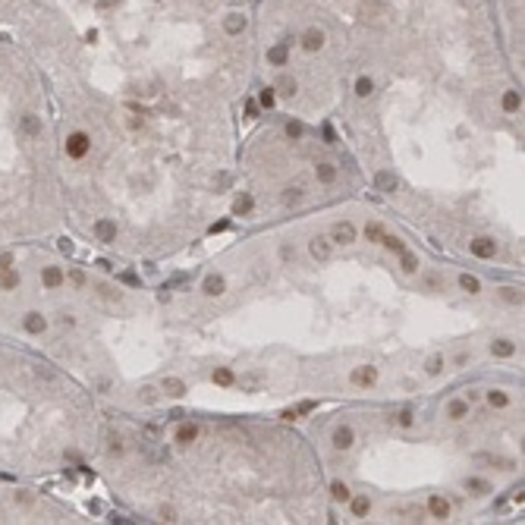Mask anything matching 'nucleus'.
I'll return each instance as SVG.
<instances>
[{"instance_id": "obj_34", "label": "nucleus", "mask_w": 525, "mask_h": 525, "mask_svg": "<svg viewBox=\"0 0 525 525\" xmlns=\"http://www.w3.org/2000/svg\"><path fill=\"white\" fill-rule=\"evenodd\" d=\"M302 195H305V192H302L299 186H296V189L289 186V189L283 192V202H286V205H299V202H302Z\"/></svg>"}, {"instance_id": "obj_24", "label": "nucleus", "mask_w": 525, "mask_h": 525, "mask_svg": "<svg viewBox=\"0 0 525 525\" xmlns=\"http://www.w3.org/2000/svg\"><path fill=\"white\" fill-rule=\"evenodd\" d=\"M519 104H522L519 92H506V95H503V110H506V114H516V110H519Z\"/></svg>"}, {"instance_id": "obj_12", "label": "nucleus", "mask_w": 525, "mask_h": 525, "mask_svg": "<svg viewBox=\"0 0 525 525\" xmlns=\"http://www.w3.org/2000/svg\"><path fill=\"white\" fill-rule=\"evenodd\" d=\"M41 280H44L47 289H57V286L63 283V270H60V267H44V270H41Z\"/></svg>"}, {"instance_id": "obj_10", "label": "nucleus", "mask_w": 525, "mask_h": 525, "mask_svg": "<svg viewBox=\"0 0 525 525\" xmlns=\"http://www.w3.org/2000/svg\"><path fill=\"white\" fill-rule=\"evenodd\" d=\"M267 60L274 63V66H283V63L289 60V41H283V44H277V47H270V50H267Z\"/></svg>"}, {"instance_id": "obj_17", "label": "nucleus", "mask_w": 525, "mask_h": 525, "mask_svg": "<svg viewBox=\"0 0 525 525\" xmlns=\"http://www.w3.org/2000/svg\"><path fill=\"white\" fill-rule=\"evenodd\" d=\"M227 289V283H224V277H217V274H211L208 280H205V296H220Z\"/></svg>"}, {"instance_id": "obj_45", "label": "nucleus", "mask_w": 525, "mask_h": 525, "mask_svg": "<svg viewBox=\"0 0 525 525\" xmlns=\"http://www.w3.org/2000/svg\"><path fill=\"white\" fill-rule=\"evenodd\" d=\"M224 230H230V220H217V224H211V233H224Z\"/></svg>"}, {"instance_id": "obj_9", "label": "nucleus", "mask_w": 525, "mask_h": 525, "mask_svg": "<svg viewBox=\"0 0 525 525\" xmlns=\"http://www.w3.org/2000/svg\"><path fill=\"white\" fill-rule=\"evenodd\" d=\"M428 513H431L434 519H447V516H450V503H447L444 497H437V494H434V497L428 500Z\"/></svg>"}, {"instance_id": "obj_26", "label": "nucleus", "mask_w": 525, "mask_h": 525, "mask_svg": "<svg viewBox=\"0 0 525 525\" xmlns=\"http://www.w3.org/2000/svg\"><path fill=\"white\" fill-rule=\"evenodd\" d=\"M371 500L368 497H352V516H368Z\"/></svg>"}, {"instance_id": "obj_2", "label": "nucleus", "mask_w": 525, "mask_h": 525, "mask_svg": "<svg viewBox=\"0 0 525 525\" xmlns=\"http://www.w3.org/2000/svg\"><path fill=\"white\" fill-rule=\"evenodd\" d=\"M330 239H334V242H340V245H349V242L355 239V227H352L349 220L334 224V230H330Z\"/></svg>"}, {"instance_id": "obj_16", "label": "nucleus", "mask_w": 525, "mask_h": 525, "mask_svg": "<svg viewBox=\"0 0 525 525\" xmlns=\"http://www.w3.org/2000/svg\"><path fill=\"white\" fill-rule=\"evenodd\" d=\"M198 437V425H179V431H176V444H192Z\"/></svg>"}, {"instance_id": "obj_37", "label": "nucleus", "mask_w": 525, "mask_h": 525, "mask_svg": "<svg viewBox=\"0 0 525 525\" xmlns=\"http://www.w3.org/2000/svg\"><path fill=\"white\" fill-rule=\"evenodd\" d=\"M302 132H305V129H302V123H296V120H289V123H286V135H289V139H302Z\"/></svg>"}, {"instance_id": "obj_39", "label": "nucleus", "mask_w": 525, "mask_h": 525, "mask_svg": "<svg viewBox=\"0 0 525 525\" xmlns=\"http://www.w3.org/2000/svg\"><path fill=\"white\" fill-rule=\"evenodd\" d=\"M444 371V358L440 355H431V362H428V374H440Z\"/></svg>"}, {"instance_id": "obj_44", "label": "nucleus", "mask_w": 525, "mask_h": 525, "mask_svg": "<svg viewBox=\"0 0 525 525\" xmlns=\"http://www.w3.org/2000/svg\"><path fill=\"white\" fill-rule=\"evenodd\" d=\"M69 280H72V283H79V286H82V283H85V274H82V270H79V267H72V270H69Z\"/></svg>"}, {"instance_id": "obj_5", "label": "nucleus", "mask_w": 525, "mask_h": 525, "mask_svg": "<svg viewBox=\"0 0 525 525\" xmlns=\"http://www.w3.org/2000/svg\"><path fill=\"white\" fill-rule=\"evenodd\" d=\"M352 440H355V431H352L349 425H340V428L334 431V447H337V450H349Z\"/></svg>"}, {"instance_id": "obj_14", "label": "nucleus", "mask_w": 525, "mask_h": 525, "mask_svg": "<svg viewBox=\"0 0 525 525\" xmlns=\"http://www.w3.org/2000/svg\"><path fill=\"white\" fill-rule=\"evenodd\" d=\"M274 95L293 98V95H296V79H289V76H280V79H277V85H274Z\"/></svg>"}, {"instance_id": "obj_27", "label": "nucleus", "mask_w": 525, "mask_h": 525, "mask_svg": "<svg viewBox=\"0 0 525 525\" xmlns=\"http://www.w3.org/2000/svg\"><path fill=\"white\" fill-rule=\"evenodd\" d=\"M330 497L343 503V500H349L352 494H349V487H346V484H343V481H334V484H330Z\"/></svg>"}, {"instance_id": "obj_22", "label": "nucleus", "mask_w": 525, "mask_h": 525, "mask_svg": "<svg viewBox=\"0 0 525 525\" xmlns=\"http://www.w3.org/2000/svg\"><path fill=\"white\" fill-rule=\"evenodd\" d=\"M465 491H475V494H491V484L484 478H465Z\"/></svg>"}, {"instance_id": "obj_48", "label": "nucleus", "mask_w": 525, "mask_h": 525, "mask_svg": "<svg viewBox=\"0 0 525 525\" xmlns=\"http://www.w3.org/2000/svg\"><path fill=\"white\" fill-rule=\"evenodd\" d=\"M324 142L334 145V129H330V126H324Z\"/></svg>"}, {"instance_id": "obj_33", "label": "nucleus", "mask_w": 525, "mask_h": 525, "mask_svg": "<svg viewBox=\"0 0 525 525\" xmlns=\"http://www.w3.org/2000/svg\"><path fill=\"white\" fill-rule=\"evenodd\" d=\"M459 286L465 289V293H478V289H481V283H478L472 274H462V277H459Z\"/></svg>"}, {"instance_id": "obj_40", "label": "nucleus", "mask_w": 525, "mask_h": 525, "mask_svg": "<svg viewBox=\"0 0 525 525\" xmlns=\"http://www.w3.org/2000/svg\"><path fill=\"white\" fill-rule=\"evenodd\" d=\"M412 422H415V415L409 409H403L400 415H396V425H403V428H412Z\"/></svg>"}, {"instance_id": "obj_35", "label": "nucleus", "mask_w": 525, "mask_h": 525, "mask_svg": "<svg viewBox=\"0 0 525 525\" xmlns=\"http://www.w3.org/2000/svg\"><path fill=\"white\" fill-rule=\"evenodd\" d=\"M214 381L220 384V387H230V384H233V371H230V368H217V371H214Z\"/></svg>"}, {"instance_id": "obj_31", "label": "nucleus", "mask_w": 525, "mask_h": 525, "mask_svg": "<svg viewBox=\"0 0 525 525\" xmlns=\"http://www.w3.org/2000/svg\"><path fill=\"white\" fill-rule=\"evenodd\" d=\"M422 283L428 286V289H444V277H437L434 270H428V274H422Z\"/></svg>"}, {"instance_id": "obj_20", "label": "nucleus", "mask_w": 525, "mask_h": 525, "mask_svg": "<svg viewBox=\"0 0 525 525\" xmlns=\"http://www.w3.org/2000/svg\"><path fill=\"white\" fill-rule=\"evenodd\" d=\"M22 132H25V135H38V132H41V120L35 117V114H25V117H22Z\"/></svg>"}, {"instance_id": "obj_32", "label": "nucleus", "mask_w": 525, "mask_h": 525, "mask_svg": "<svg viewBox=\"0 0 525 525\" xmlns=\"http://www.w3.org/2000/svg\"><path fill=\"white\" fill-rule=\"evenodd\" d=\"M381 236H384V227L381 224H368L365 227V239L368 242H381Z\"/></svg>"}, {"instance_id": "obj_21", "label": "nucleus", "mask_w": 525, "mask_h": 525, "mask_svg": "<svg viewBox=\"0 0 525 525\" xmlns=\"http://www.w3.org/2000/svg\"><path fill=\"white\" fill-rule=\"evenodd\" d=\"M164 390H167V396H183L186 384L179 381V377H164Z\"/></svg>"}, {"instance_id": "obj_36", "label": "nucleus", "mask_w": 525, "mask_h": 525, "mask_svg": "<svg viewBox=\"0 0 525 525\" xmlns=\"http://www.w3.org/2000/svg\"><path fill=\"white\" fill-rule=\"evenodd\" d=\"M403 270H406V274H415V270H419V258L409 255V252H403Z\"/></svg>"}, {"instance_id": "obj_1", "label": "nucleus", "mask_w": 525, "mask_h": 525, "mask_svg": "<svg viewBox=\"0 0 525 525\" xmlns=\"http://www.w3.org/2000/svg\"><path fill=\"white\" fill-rule=\"evenodd\" d=\"M88 148H92V142H88L85 132H72V135L66 139V154H69V157H85Z\"/></svg>"}, {"instance_id": "obj_42", "label": "nucleus", "mask_w": 525, "mask_h": 525, "mask_svg": "<svg viewBox=\"0 0 525 525\" xmlns=\"http://www.w3.org/2000/svg\"><path fill=\"white\" fill-rule=\"evenodd\" d=\"M274 101H277L274 88H264V92H261V104H264V107H274Z\"/></svg>"}, {"instance_id": "obj_15", "label": "nucleus", "mask_w": 525, "mask_h": 525, "mask_svg": "<svg viewBox=\"0 0 525 525\" xmlns=\"http://www.w3.org/2000/svg\"><path fill=\"white\" fill-rule=\"evenodd\" d=\"M491 352L500 355V358H506V355L516 352V343H513V340H494V343H491Z\"/></svg>"}, {"instance_id": "obj_38", "label": "nucleus", "mask_w": 525, "mask_h": 525, "mask_svg": "<svg viewBox=\"0 0 525 525\" xmlns=\"http://www.w3.org/2000/svg\"><path fill=\"white\" fill-rule=\"evenodd\" d=\"M500 293H503V299H506V302H522V293H519L516 286H503Z\"/></svg>"}, {"instance_id": "obj_19", "label": "nucleus", "mask_w": 525, "mask_h": 525, "mask_svg": "<svg viewBox=\"0 0 525 525\" xmlns=\"http://www.w3.org/2000/svg\"><path fill=\"white\" fill-rule=\"evenodd\" d=\"M447 415H450V419H465V415H468V400H453V403H450V409H447Z\"/></svg>"}, {"instance_id": "obj_6", "label": "nucleus", "mask_w": 525, "mask_h": 525, "mask_svg": "<svg viewBox=\"0 0 525 525\" xmlns=\"http://www.w3.org/2000/svg\"><path fill=\"white\" fill-rule=\"evenodd\" d=\"M309 252L318 258V261H327L330 258V239H324V236H315L312 242H309Z\"/></svg>"}, {"instance_id": "obj_25", "label": "nucleus", "mask_w": 525, "mask_h": 525, "mask_svg": "<svg viewBox=\"0 0 525 525\" xmlns=\"http://www.w3.org/2000/svg\"><path fill=\"white\" fill-rule=\"evenodd\" d=\"M0 274H4V277H0V286H4V289H16V286H19V274H16V270H0Z\"/></svg>"}, {"instance_id": "obj_28", "label": "nucleus", "mask_w": 525, "mask_h": 525, "mask_svg": "<svg viewBox=\"0 0 525 525\" xmlns=\"http://www.w3.org/2000/svg\"><path fill=\"white\" fill-rule=\"evenodd\" d=\"M248 211H252V195H239L236 205H233V214L242 217V214H248Z\"/></svg>"}, {"instance_id": "obj_50", "label": "nucleus", "mask_w": 525, "mask_h": 525, "mask_svg": "<svg viewBox=\"0 0 525 525\" xmlns=\"http://www.w3.org/2000/svg\"><path fill=\"white\" fill-rule=\"evenodd\" d=\"M160 513H164V519H167V522H173V519H176V513H173V510H167V506H164Z\"/></svg>"}, {"instance_id": "obj_11", "label": "nucleus", "mask_w": 525, "mask_h": 525, "mask_svg": "<svg viewBox=\"0 0 525 525\" xmlns=\"http://www.w3.org/2000/svg\"><path fill=\"white\" fill-rule=\"evenodd\" d=\"M95 236H98L101 242H110V239L117 236V224H110V220H98V224H95Z\"/></svg>"}, {"instance_id": "obj_8", "label": "nucleus", "mask_w": 525, "mask_h": 525, "mask_svg": "<svg viewBox=\"0 0 525 525\" xmlns=\"http://www.w3.org/2000/svg\"><path fill=\"white\" fill-rule=\"evenodd\" d=\"M302 47L305 50H321L324 47V32L321 29H309V32L302 35Z\"/></svg>"}, {"instance_id": "obj_47", "label": "nucleus", "mask_w": 525, "mask_h": 525, "mask_svg": "<svg viewBox=\"0 0 525 525\" xmlns=\"http://www.w3.org/2000/svg\"><path fill=\"white\" fill-rule=\"evenodd\" d=\"M13 264V255H0V270H7Z\"/></svg>"}, {"instance_id": "obj_3", "label": "nucleus", "mask_w": 525, "mask_h": 525, "mask_svg": "<svg viewBox=\"0 0 525 525\" xmlns=\"http://www.w3.org/2000/svg\"><path fill=\"white\" fill-rule=\"evenodd\" d=\"M468 248H472V255H475V258H494L497 242H494V239H487V236H481V239H475Z\"/></svg>"}, {"instance_id": "obj_29", "label": "nucleus", "mask_w": 525, "mask_h": 525, "mask_svg": "<svg viewBox=\"0 0 525 525\" xmlns=\"http://www.w3.org/2000/svg\"><path fill=\"white\" fill-rule=\"evenodd\" d=\"M371 92H374V82H371L368 76H362V79L355 82V95H358V98H368Z\"/></svg>"}, {"instance_id": "obj_49", "label": "nucleus", "mask_w": 525, "mask_h": 525, "mask_svg": "<svg viewBox=\"0 0 525 525\" xmlns=\"http://www.w3.org/2000/svg\"><path fill=\"white\" fill-rule=\"evenodd\" d=\"M312 409H315V400H305V403L299 406V412H312Z\"/></svg>"}, {"instance_id": "obj_41", "label": "nucleus", "mask_w": 525, "mask_h": 525, "mask_svg": "<svg viewBox=\"0 0 525 525\" xmlns=\"http://www.w3.org/2000/svg\"><path fill=\"white\" fill-rule=\"evenodd\" d=\"M139 396H142V400L148 403V406H151V403H157V390H154V387H142V393H139Z\"/></svg>"}, {"instance_id": "obj_13", "label": "nucleus", "mask_w": 525, "mask_h": 525, "mask_svg": "<svg viewBox=\"0 0 525 525\" xmlns=\"http://www.w3.org/2000/svg\"><path fill=\"white\" fill-rule=\"evenodd\" d=\"M22 324H25V330H29V334H41V330L47 327V321H44V315H38V312H29Z\"/></svg>"}, {"instance_id": "obj_18", "label": "nucleus", "mask_w": 525, "mask_h": 525, "mask_svg": "<svg viewBox=\"0 0 525 525\" xmlns=\"http://www.w3.org/2000/svg\"><path fill=\"white\" fill-rule=\"evenodd\" d=\"M315 176H318V183H334V179H337V167L334 164H318Z\"/></svg>"}, {"instance_id": "obj_7", "label": "nucleus", "mask_w": 525, "mask_h": 525, "mask_svg": "<svg viewBox=\"0 0 525 525\" xmlns=\"http://www.w3.org/2000/svg\"><path fill=\"white\" fill-rule=\"evenodd\" d=\"M374 186H377V192H396V186H400V179H396L390 170H381L374 176Z\"/></svg>"}, {"instance_id": "obj_4", "label": "nucleus", "mask_w": 525, "mask_h": 525, "mask_svg": "<svg viewBox=\"0 0 525 525\" xmlns=\"http://www.w3.org/2000/svg\"><path fill=\"white\" fill-rule=\"evenodd\" d=\"M374 381H377V368H371V365H362L352 371V384H358V387H371Z\"/></svg>"}, {"instance_id": "obj_23", "label": "nucleus", "mask_w": 525, "mask_h": 525, "mask_svg": "<svg viewBox=\"0 0 525 525\" xmlns=\"http://www.w3.org/2000/svg\"><path fill=\"white\" fill-rule=\"evenodd\" d=\"M487 403H491L494 409H503L506 403H510V393H506V390H491V393H487Z\"/></svg>"}, {"instance_id": "obj_46", "label": "nucleus", "mask_w": 525, "mask_h": 525, "mask_svg": "<svg viewBox=\"0 0 525 525\" xmlns=\"http://www.w3.org/2000/svg\"><path fill=\"white\" fill-rule=\"evenodd\" d=\"M57 248H60V252H66V255H69V252H72V239H66V236H63V239L57 242Z\"/></svg>"}, {"instance_id": "obj_30", "label": "nucleus", "mask_w": 525, "mask_h": 525, "mask_svg": "<svg viewBox=\"0 0 525 525\" xmlns=\"http://www.w3.org/2000/svg\"><path fill=\"white\" fill-rule=\"evenodd\" d=\"M381 242L390 248V252H396V255H403V252H406V245H403V239H396V236H387V233H384V236H381Z\"/></svg>"}, {"instance_id": "obj_43", "label": "nucleus", "mask_w": 525, "mask_h": 525, "mask_svg": "<svg viewBox=\"0 0 525 525\" xmlns=\"http://www.w3.org/2000/svg\"><path fill=\"white\" fill-rule=\"evenodd\" d=\"M120 280H123V283H129V286H139V277L132 274V270H123V274H120Z\"/></svg>"}]
</instances>
